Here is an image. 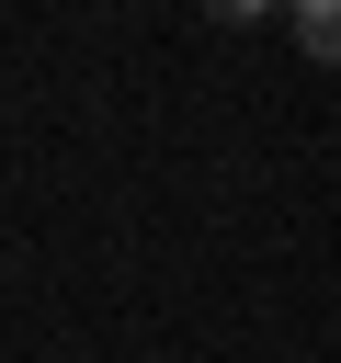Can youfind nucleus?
<instances>
[{
    "label": "nucleus",
    "mask_w": 341,
    "mask_h": 363,
    "mask_svg": "<svg viewBox=\"0 0 341 363\" xmlns=\"http://www.w3.org/2000/svg\"><path fill=\"white\" fill-rule=\"evenodd\" d=\"M296 45L318 68H341V0H296Z\"/></svg>",
    "instance_id": "obj_1"
}]
</instances>
